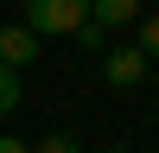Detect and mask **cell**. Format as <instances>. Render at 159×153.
Segmentation results:
<instances>
[{"label":"cell","instance_id":"9c48e42d","mask_svg":"<svg viewBox=\"0 0 159 153\" xmlns=\"http://www.w3.org/2000/svg\"><path fill=\"white\" fill-rule=\"evenodd\" d=\"M0 153H32L25 140H13V134H0Z\"/></svg>","mask_w":159,"mask_h":153},{"label":"cell","instance_id":"277c9868","mask_svg":"<svg viewBox=\"0 0 159 153\" xmlns=\"http://www.w3.org/2000/svg\"><path fill=\"white\" fill-rule=\"evenodd\" d=\"M89 19L108 32V26H134L140 19V0H89Z\"/></svg>","mask_w":159,"mask_h":153},{"label":"cell","instance_id":"5b68a950","mask_svg":"<svg viewBox=\"0 0 159 153\" xmlns=\"http://www.w3.org/2000/svg\"><path fill=\"white\" fill-rule=\"evenodd\" d=\"M140 51L147 64H159V13H140Z\"/></svg>","mask_w":159,"mask_h":153},{"label":"cell","instance_id":"52a82bcc","mask_svg":"<svg viewBox=\"0 0 159 153\" xmlns=\"http://www.w3.org/2000/svg\"><path fill=\"white\" fill-rule=\"evenodd\" d=\"M70 38H76V45H83V51H108V32H102L96 19H83V26H76V32H70Z\"/></svg>","mask_w":159,"mask_h":153},{"label":"cell","instance_id":"ba28073f","mask_svg":"<svg viewBox=\"0 0 159 153\" xmlns=\"http://www.w3.org/2000/svg\"><path fill=\"white\" fill-rule=\"evenodd\" d=\"M38 153H83V140H76V134H45Z\"/></svg>","mask_w":159,"mask_h":153},{"label":"cell","instance_id":"7a4b0ae2","mask_svg":"<svg viewBox=\"0 0 159 153\" xmlns=\"http://www.w3.org/2000/svg\"><path fill=\"white\" fill-rule=\"evenodd\" d=\"M147 51L140 45H115V51H102V76H108L115 89H134V83H147Z\"/></svg>","mask_w":159,"mask_h":153},{"label":"cell","instance_id":"6da1fadb","mask_svg":"<svg viewBox=\"0 0 159 153\" xmlns=\"http://www.w3.org/2000/svg\"><path fill=\"white\" fill-rule=\"evenodd\" d=\"M89 19V0H25V26L38 38H70Z\"/></svg>","mask_w":159,"mask_h":153},{"label":"cell","instance_id":"8fae6325","mask_svg":"<svg viewBox=\"0 0 159 153\" xmlns=\"http://www.w3.org/2000/svg\"><path fill=\"white\" fill-rule=\"evenodd\" d=\"M153 109H159V96H153Z\"/></svg>","mask_w":159,"mask_h":153},{"label":"cell","instance_id":"8992f818","mask_svg":"<svg viewBox=\"0 0 159 153\" xmlns=\"http://www.w3.org/2000/svg\"><path fill=\"white\" fill-rule=\"evenodd\" d=\"M13 109H19V70L0 64V115H13Z\"/></svg>","mask_w":159,"mask_h":153},{"label":"cell","instance_id":"30bf717a","mask_svg":"<svg viewBox=\"0 0 159 153\" xmlns=\"http://www.w3.org/2000/svg\"><path fill=\"white\" fill-rule=\"evenodd\" d=\"M108 153H134V147H108Z\"/></svg>","mask_w":159,"mask_h":153},{"label":"cell","instance_id":"3957f363","mask_svg":"<svg viewBox=\"0 0 159 153\" xmlns=\"http://www.w3.org/2000/svg\"><path fill=\"white\" fill-rule=\"evenodd\" d=\"M32 58H38V32L32 26H0V64L7 70H25Z\"/></svg>","mask_w":159,"mask_h":153}]
</instances>
